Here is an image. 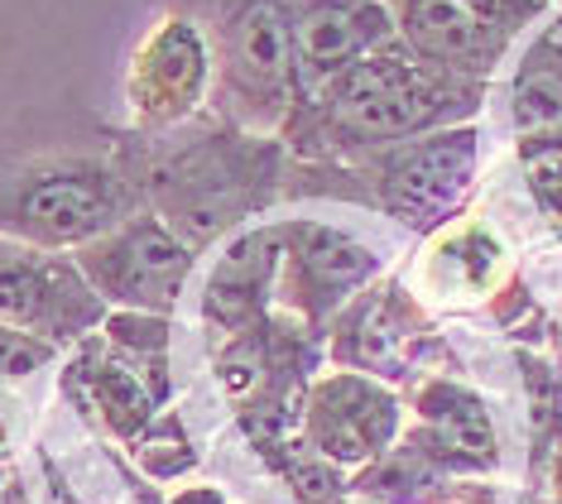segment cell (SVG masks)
<instances>
[{
    "label": "cell",
    "mask_w": 562,
    "mask_h": 504,
    "mask_svg": "<svg viewBox=\"0 0 562 504\" xmlns=\"http://www.w3.org/2000/svg\"><path fill=\"white\" fill-rule=\"evenodd\" d=\"M106 317L111 307L72 255L0 240V327L40 336L48 346H78L101 332Z\"/></svg>",
    "instance_id": "52a82bcc"
},
{
    "label": "cell",
    "mask_w": 562,
    "mask_h": 504,
    "mask_svg": "<svg viewBox=\"0 0 562 504\" xmlns=\"http://www.w3.org/2000/svg\"><path fill=\"white\" fill-rule=\"evenodd\" d=\"M543 0H390L394 34L424 63L485 82Z\"/></svg>",
    "instance_id": "9c48e42d"
},
{
    "label": "cell",
    "mask_w": 562,
    "mask_h": 504,
    "mask_svg": "<svg viewBox=\"0 0 562 504\" xmlns=\"http://www.w3.org/2000/svg\"><path fill=\"white\" fill-rule=\"evenodd\" d=\"M404 404L366 370H327L303 390V443L337 471L380 461L400 443Z\"/></svg>",
    "instance_id": "30bf717a"
},
{
    "label": "cell",
    "mask_w": 562,
    "mask_h": 504,
    "mask_svg": "<svg viewBox=\"0 0 562 504\" xmlns=\"http://www.w3.org/2000/svg\"><path fill=\"white\" fill-rule=\"evenodd\" d=\"M519 173L539 212L562 231V125L539 135H519Z\"/></svg>",
    "instance_id": "2e32d148"
},
{
    "label": "cell",
    "mask_w": 562,
    "mask_h": 504,
    "mask_svg": "<svg viewBox=\"0 0 562 504\" xmlns=\"http://www.w3.org/2000/svg\"><path fill=\"white\" fill-rule=\"evenodd\" d=\"M553 30H562V20H558V24H553Z\"/></svg>",
    "instance_id": "44dd1931"
},
{
    "label": "cell",
    "mask_w": 562,
    "mask_h": 504,
    "mask_svg": "<svg viewBox=\"0 0 562 504\" xmlns=\"http://www.w3.org/2000/svg\"><path fill=\"white\" fill-rule=\"evenodd\" d=\"M145 206L139 139L111 154H0V240L72 255Z\"/></svg>",
    "instance_id": "3957f363"
},
{
    "label": "cell",
    "mask_w": 562,
    "mask_h": 504,
    "mask_svg": "<svg viewBox=\"0 0 562 504\" xmlns=\"http://www.w3.org/2000/svg\"><path fill=\"white\" fill-rule=\"evenodd\" d=\"M553 495L562 504V437H558V447H553Z\"/></svg>",
    "instance_id": "ac0fdd59"
},
{
    "label": "cell",
    "mask_w": 562,
    "mask_h": 504,
    "mask_svg": "<svg viewBox=\"0 0 562 504\" xmlns=\"http://www.w3.org/2000/svg\"><path fill=\"white\" fill-rule=\"evenodd\" d=\"M331 504H337V500H331ZM347 504H375V500H347Z\"/></svg>",
    "instance_id": "ffe728a7"
},
{
    "label": "cell",
    "mask_w": 562,
    "mask_h": 504,
    "mask_svg": "<svg viewBox=\"0 0 562 504\" xmlns=\"http://www.w3.org/2000/svg\"><path fill=\"white\" fill-rule=\"evenodd\" d=\"M509 125L515 135H539L562 125V30L539 34L509 77Z\"/></svg>",
    "instance_id": "9a60e30c"
},
{
    "label": "cell",
    "mask_w": 562,
    "mask_h": 504,
    "mask_svg": "<svg viewBox=\"0 0 562 504\" xmlns=\"http://www.w3.org/2000/svg\"><path fill=\"white\" fill-rule=\"evenodd\" d=\"M289 30L303 101L394 38V10L390 0H289Z\"/></svg>",
    "instance_id": "7c38bea8"
},
{
    "label": "cell",
    "mask_w": 562,
    "mask_h": 504,
    "mask_svg": "<svg viewBox=\"0 0 562 504\" xmlns=\"http://www.w3.org/2000/svg\"><path fill=\"white\" fill-rule=\"evenodd\" d=\"M0 447H5V413H0Z\"/></svg>",
    "instance_id": "d6986e66"
},
{
    "label": "cell",
    "mask_w": 562,
    "mask_h": 504,
    "mask_svg": "<svg viewBox=\"0 0 562 504\" xmlns=\"http://www.w3.org/2000/svg\"><path fill=\"white\" fill-rule=\"evenodd\" d=\"M72 260L87 283L101 293L111 313H155L169 317L188 289V275L198 265V250L178 240L155 212H135L106 236L72 250Z\"/></svg>",
    "instance_id": "8992f818"
},
{
    "label": "cell",
    "mask_w": 562,
    "mask_h": 504,
    "mask_svg": "<svg viewBox=\"0 0 562 504\" xmlns=\"http://www.w3.org/2000/svg\"><path fill=\"white\" fill-rule=\"evenodd\" d=\"M481 97L485 82L432 68L394 34L341 77H331L317 97H303L279 139L303 164L351 159L428 131L467 125L481 111Z\"/></svg>",
    "instance_id": "6da1fadb"
},
{
    "label": "cell",
    "mask_w": 562,
    "mask_h": 504,
    "mask_svg": "<svg viewBox=\"0 0 562 504\" xmlns=\"http://www.w3.org/2000/svg\"><path fill=\"white\" fill-rule=\"evenodd\" d=\"M198 20L212 44V107L222 121L255 135H279L299 107L289 0H169Z\"/></svg>",
    "instance_id": "277c9868"
},
{
    "label": "cell",
    "mask_w": 562,
    "mask_h": 504,
    "mask_svg": "<svg viewBox=\"0 0 562 504\" xmlns=\"http://www.w3.org/2000/svg\"><path fill=\"white\" fill-rule=\"evenodd\" d=\"M139 145H145L149 212L193 250L246 226L284 188L279 183L289 159L284 139L240 131L232 121H216L169 145H159V135H139Z\"/></svg>",
    "instance_id": "7a4b0ae2"
},
{
    "label": "cell",
    "mask_w": 562,
    "mask_h": 504,
    "mask_svg": "<svg viewBox=\"0 0 562 504\" xmlns=\"http://www.w3.org/2000/svg\"><path fill=\"white\" fill-rule=\"evenodd\" d=\"M380 250H370L351 231L327 222H284L274 293L293 317H303V332H323L327 317H337L341 303H351L380 275Z\"/></svg>",
    "instance_id": "8fae6325"
},
{
    "label": "cell",
    "mask_w": 562,
    "mask_h": 504,
    "mask_svg": "<svg viewBox=\"0 0 562 504\" xmlns=\"http://www.w3.org/2000/svg\"><path fill=\"white\" fill-rule=\"evenodd\" d=\"M279 260H284V222L240 226L202 283V327L236 332L270 317Z\"/></svg>",
    "instance_id": "5bb4252c"
},
{
    "label": "cell",
    "mask_w": 562,
    "mask_h": 504,
    "mask_svg": "<svg viewBox=\"0 0 562 504\" xmlns=\"http://www.w3.org/2000/svg\"><path fill=\"white\" fill-rule=\"evenodd\" d=\"M58 356V346L40 341V336H24L15 327H0V384L5 380H24V374L44 370Z\"/></svg>",
    "instance_id": "e0dca14e"
},
{
    "label": "cell",
    "mask_w": 562,
    "mask_h": 504,
    "mask_svg": "<svg viewBox=\"0 0 562 504\" xmlns=\"http://www.w3.org/2000/svg\"><path fill=\"white\" fill-rule=\"evenodd\" d=\"M414 428L404 443L428 461L442 481L452 475H491L501 467V433L476 390L457 380H424L414 390Z\"/></svg>",
    "instance_id": "4fadbf2b"
},
{
    "label": "cell",
    "mask_w": 562,
    "mask_h": 504,
    "mask_svg": "<svg viewBox=\"0 0 562 504\" xmlns=\"http://www.w3.org/2000/svg\"><path fill=\"white\" fill-rule=\"evenodd\" d=\"M212 82L216 63L202 24L178 10L159 15L125 68V107H131L135 135H169L198 121L212 101Z\"/></svg>",
    "instance_id": "ba28073f"
},
{
    "label": "cell",
    "mask_w": 562,
    "mask_h": 504,
    "mask_svg": "<svg viewBox=\"0 0 562 504\" xmlns=\"http://www.w3.org/2000/svg\"><path fill=\"white\" fill-rule=\"evenodd\" d=\"M476 164H481L476 125H447V131H428L385 149H366L351 154V159H327L323 168L347 178L331 192H347V198L366 206H380L400 226L432 236V231L462 212L467 192L476 183Z\"/></svg>",
    "instance_id": "5b68a950"
}]
</instances>
